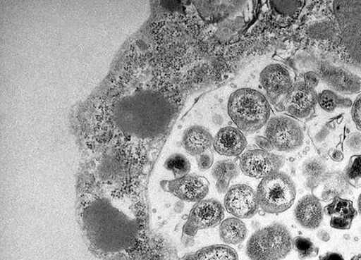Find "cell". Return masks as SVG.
Instances as JSON below:
<instances>
[{
  "label": "cell",
  "instance_id": "cell-31",
  "mask_svg": "<svg viewBox=\"0 0 361 260\" xmlns=\"http://www.w3.org/2000/svg\"><path fill=\"white\" fill-rule=\"evenodd\" d=\"M256 143H257L261 148H263L264 150H266V151H271V149H274L272 144L265 137H256Z\"/></svg>",
  "mask_w": 361,
  "mask_h": 260
},
{
  "label": "cell",
  "instance_id": "cell-20",
  "mask_svg": "<svg viewBox=\"0 0 361 260\" xmlns=\"http://www.w3.org/2000/svg\"><path fill=\"white\" fill-rule=\"evenodd\" d=\"M324 213L329 217H343L353 221L357 216V211L350 200L336 197L331 204L324 208Z\"/></svg>",
  "mask_w": 361,
  "mask_h": 260
},
{
  "label": "cell",
  "instance_id": "cell-4",
  "mask_svg": "<svg viewBox=\"0 0 361 260\" xmlns=\"http://www.w3.org/2000/svg\"><path fill=\"white\" fill-rule=\"evenodd\" d=\"M264 136L273 148L281 152L295 151L305 142V132L301 125L295 119L284 115L276 116L269 120Z\"/></svg>",
  "mask_w": 361,
  "mask_h": 260
},
{
  "label": "cell",
  "instance_id": "cell-24",
  "mask_svg": "<svg viewBox=\"0 0 361 260\" xmlns=\"http://www.w3.org/2000/svg\"><path fill=\"white\" fill-rule=\"evenodd\" d=\"M343 176L350 186L357 189L361 187V154L351 157Z\"/></svg>",
  "mask_w": 361,
  "mask_h": 260
},
{
  "label": "cell",
  "instance_id": "cell-9",
  "mask_svg": "<svg viewBox=\"0 0 361 260\" xmlns=\"http://www.w3.org/2000/svg\"><path fill=\"white\" fill-rule=\"evenodd\" d=\"M224 206L227 212L238 218H250L258 212L257 194L247 185L233 186L225 195Z\"/></svg>",
  "mask_w": 361,
  "mask_h": 260
},
{
  "label": "cell",
  "instance_id": "cell-15",
  "mask_svg": "<svg viewBox=\"0 0 361 260\" xmlns=\"http://www.w3.org/2000/svg\"><path fill=\"white\" fill-rule=\"evenodd\" d=\"M214 143V138L206 128L195 125L190 127L184 132L183 137V147L192 156H199L207 151Z\"/></svg>",
  "mask_w": 361,
  "mask_h": 260
},
{
  "label": "cell",
  "instance_id": "cell-13",
  "mask_svg": "<svg viewBox=\"0 0 361 260\" xmlns=\"http://www.w3.org/2000/svg\"><path fill=\"white\" fill-rule=\"evenodd\" d=\"M247 144L246 137L241 130L227 126L219 131L214 138L213 146L218 154L232 157L242 154Z\"/></svg>",
  "mask_w": 361,
  "mask_h": 260
},
{
  "label": "cell",
  "instance_id": "cell-17",
  "mask_svg": "<svg viewBox=\"0 0 361 260\" xmlns=\"http://www.w3.org/2000/svg\"><path fill=\"white\" fill-rule=\"evenodd\" d=\"M219 235L226 244L238 245L245 240L247 229L240 218H228L221 223Z\"/></svg>",
  "mask_w": 361,
  "mask_h": 260
},
{
  "label": "cell",
  "instance_id": "cell-1",
  "mask_svg": "<svg viewBox=\"0 0 361 260\" xmlns=\"http://www.w3.org/2000/svg\"><path fill=\"white\" fill-rule=\"evenodd\" d=\"M228 113L238 130L247 134H254L269 123L271 106L261 92L243 89L231 95Z\"/></svg>",
  "mask_w": 361,
  "mask_h": 260
},
{
  "label": "cell",
  "instance_id": "cell-14",
  "mask_svg": "<svg viewBox=\"0 0 361 260\" xmlns=\"http://www.w3.org/2000/svg\"><path fill=\"white\" fill-rule=\"evenodd\" d=\"M324 209L319 199L313 195H306L297 204L295 217L297 223L307 230H316L322 224Z\"/></svg>",
  "mask_w": 361,
  "mask_h": 260
},
{
  "label": "cell",
  "instance_id": "cell-21",
  "mask_svg": "<svg viewBox=\"0 0 361 260\" xmlns=\"http://www.w3.org/2000/svg\"><path fill=\"white\" fill-rule=\"evenodd\" d=\"M318 103L324 111L331 113L339 108L352 106V101L331 90H324L318 96Z\"/></svg>",
  "mask_w": 361,
  "mask_h": 260
},
{
  "label": "cell",
  "instance_id": "cell-32",
  "mask_svg": "<svg viewBox=\"0 0 361 260\" xmlns=\"http://www.w3.org/2000/svg\"><path fill=\"white\" fill-rule=\"evenodd\" d=\"M319 260H345V259L339 253L329 252L320 256Z\"/></svg>",
  "mask_w": 361,
  "mask_h": 260
},
{
  "label": "cell",
  "instance_id": "cell-3",
  "mask_svg": "<svg viewBox=\"0 0 361 260\" xmlns=\"http://www.w3.org/2000/svg\"><path fill=\"white\" fill-rule=\"evenodd\" d=\"M296 193L293 179L281 171L263 178L256 192L259 207L270 213L288 211L294 204Z\"/></svg>",
  "mask_w": 361,
  "mask_h": 260
},
{
  "label": "cell",
  "instance_id": "cell-23",
  "mask_svg": "<svg viewBox=\"0 0 361 260\" xmlns=\"http://www.w3.org/2000/svg\"><path fill=\"white\" fill-rule=\"evenodd\" d=\"M293 244L300 259H312L318 256L319 247L310 239L297 236L293 239Z\"/></svg>",
  "mask_w": 361,
  "mask_h": 260
},
{
  "label": "cell",
  "instance_id": "cell-18",
  "mask_svg": "<svg viewBox=\"0 0 361 260\" xmlns=\"http://www.w3.org/2000/svg\"><path fill=\"white\" fill-rule=\"evenodd\" d=\"M180 260H238V258L236 252L229 246L212 245L186 254Z\"/></svg>",
  "mask_w": 361,
  "mask_h": 260
},
{
  "label": "cell",
  "instance_id": "cell-27",
  "mask_svg": "<svg viewBox=\"0 0 361 260\" xmlns=\"http://www.w3.org/2000/svg\"><path fill=\"white\" fill-rule=\"evenodd\" d=\"M197 166L201 171H206L211 168L214 163V156L211 151H207L197 156Z\"/></svg>",
  "mask_w": 361,
  "mask_h": 260
},
{
  "label": "cell",
  "instance_id": "cell-7",
  "mask_svg": "<svg viewBox=\"0 0 361 260\" xmlns=\"http://www.w3.org/2000/svg\"><path fill=\"white\" fill-rule=\"evenodd\" d=\"M318 102L314 89L305 82L293 85L281 103V111L296 119L305 120L311 117Z\"/></svg>",
  "mask_w": 361,
  "mask_h": 260
},
{
  "label": "cell",
  "instance_id": "cell-2",
  "mask_svg": "<svg viewBox=\"0 0 361 260\" xmlns=\"http://www.w3.org/2000/svg\"><path fill=\"white\" fill-rule=\"evenodd\" d=\"M292 235L281 223L259 229L250 236L247 255L250 260H281L293 250Z\"/></svg>",
  "mask_w": 361,
  "mask_h": 260
},
{
  "label": "cell",
  "instance_id": "cell-6",
  "mask_svg": "<svg viewBox=\"0 0 361 260\" xmlns=\"http://www.w3.org/2000/svg\"><path fill=\"white\" fill-rule=\"evenodd\" d=\"M224 218V208L219 201L203 199L197 202L185 224L183 236L194 238L197 231L218 226Z\"/></svg>",
  "mask_w": 361,
  "mask_h": 260
},
{
  "label": "cell",
  "instance_id": "cell-35",
  "mask_svg": "<svg viewBox=\"0 0 361 260\" xmlns=\"http://www.w3.org/2000/svg\"><path fill=\"white\" fill-rule=\"evenodd\" d=\"M358 211L360 213V215L361 216V194H360L358 199Z\"/></svg>",
  "mask_w": 361,
  "mask_h": 260
},
{
  "label": "cell",
  "instance_id": "cell-30",
  "mask_svg": "<svg viewBox=\"0 0 361 260\" xmlns=\"http://www.w3.org/2000/svg\"><path fill=\"white\" fill-rule=\"evenodd\" d=\"M319 82V78L315 73L310 72L305 75V83L312 89H315Z\"/></svg>",
  "mask_w": 361,
  "mask_h": 260
},
{
  "label": "cell",
  "instance_id": "cell-36",
  "mask_svg": "<svg viewBox=\"0 0 361 260\" xmlns=\"http://www.w3.org/2000/svg\"><path fill=\"white\" fill-rule=\"evenodd\" d=\"M351 260H361V254L360 255L353 257Z\"/></svg>",
  "mask_w": 361,
  "mask_h": 260
},
{
  "label": "cell",
  "instance_id": "cell-22",
  "mask_svg": "<svg viewBox=\"0 0 361 260\" xmlns=\"http://www.w3.org/2000/svg\"><path fill=\"white\" fill-rule=\"evenodd\" d=\"M302 173L308 186H316L324 178L325 165L319 159H308L302 166Z\"/></svg>",
  "mask_w": 361,
  "mask_h": 260
},
{
  "label": "cell",
  "instance_id": "cell-28",
  "mask_svg": "<svg viewBox=\"0 0 361 260\" xmlns=\"http://www.w3.org/2000/svg\"><path fill=\"white\" fill-rule=\"evenodd\" d=\"M353 221L343 217H331L330 226L337 230H348L352 227Z\"/></svg>",
  "mask_w": 361,
  "mask_h": 260
},
{
  "label": "cell",
  "instance_id": "cell-34",
  "mask_svg": "<svg viewBox=\"0 0 361 260\" xmlns=\"http://www.w3.org/2000/svg\"><path fill=\"white\" fill-rule=\"evenodd\" d=\"M331 158L334 161H341L343 159V155L339 150H334L331 153Z\"/></svg>",
  "mask_w": 361,
  "mask_h": 260
},
{
  "label": "cell",
  "instance_id": "cell-29",
  "mask_svg": "<svg viewBox=\"0 0 361 260\" xmlns=\"http://www.w3.org/2000/svg\"><path fill=\"white\" fill-rule=\"evenodd\" d=\"M352 117L358 130L361 131V95L353 104L352 109Z\"/></svg>",
  "mask_w": 361,
  "mask_h": 260
},
{
  "label": "cell",
  "instance_id": "cell-19",
  "mask_svg": "<svg viewBox=\"0 0 361 260\" xmlns=\"http://www.w3.org/2000/svg\"><path fill=\"white\" fill-rule=\"evenodd\" d=\"M240 168L231 160L220 161L214 166L212 175L217 179L216 188L219 193H226L228 190L229 183L232 179L238 177Z\"/></svg>",
  "mask_w": 361,
  "mask_h": 260
},
{
  "label": "cell",
  "instance_id": "cell-8",
  "mask_svg": "<svg viewBox=\"0 0 361 260\" xmlns=\"http://www.w3.org/2000/svg\"><path fill=\"white\" fill-rule=\"evenodd\" d=\"M284 164L281 156L263 149L248 150L240 158V169L244 175L254 178H264L279 171Z\"/></svg>",
  "mask_w": 361,
  "mask_h": 260
},
{
  "label": "cell",
  "instance_id": "cell-25",
  "mask_svg": "<svg viewBox=\"0 0 361 260\" xmlns=\"http://www.w3.org/2000/svg\"><path fill=\"white\" fill-rule=\"evenodd\" d=\"M166 167L167 170L173 172L176 178H180L188 175L191 166L185 156L176 154L166 161Z\"/></svg>",
  "mask_w": 361,
  "mask_h": 260
},
{
  "label": "cell",
  "instance_id": "cell-5",
  "mask_svg": "<svg viewBox=\"0 0 361 260\" xmlns=\"http://www.w3.org/2000/svg\"><path fill=\"white\" fill-rule=\"evenodd\" d=\"M343 42L352 56L361 62V1H335Z\"/></svg>",
  "mask_w": 361,
  "mask_h": 260
},
{
  "label": "cell",
  "instance_id": "cell-10",
  "mask_svg": "<svg viewBox=\"0 0 361 260\" xmlns=\"http://www.w3.org/2000/svg\"><path fill=\"white\" fill-rule=\"evenodd\" d=\"M163 189L180 200L200 202L209 193V182L199 175H186L176 180L163 182Z\"/></svg>",
  "mask_w": 361,
  "mask_h": 260
},
{
  "label": "cell",
  "instance_id": "cell-33",
  "mask_svg": "<svg viewBox=\"0 0 361 260\" xmlns=\"http://www.w3.org/2000/svg\"><path fill=\"white\" fill-rule=\"evenodd\" d=\"M318 238L323 242H329L331 239L330 235L327 230H319L317 233Z\"/></svg>",
  "mask_w": 361,
  "mask_h": 260
},
{
  "label": "cell",
  "instance_id": "cell-16",
  "mask_svg": "<svg viewBox=\"0 0 361 260\" xmlns=\"http://www.w3.org/2000/svg\"><path fill=\"white\" fill-rule=\"evenodd\" d=\"M348 192V183L345 176L339 173H330L320 181L319 186L314 188L315 197L323 201H329Z\"/></svg>",
  "mask_w": 361,
  "mask_h": 260
},
{
  "label": "cell",
  "instance_id": "cell-11",
  "mask_svg": "<svg viewBox=\"0 0 361 260\" xmlns=\"http://www.w3.org/2000/svg\"><path fill=\"white\" fill-rule=\"evenodd\" d=\"M318 76L340 94H355L361 92V79L342 68L322 63Z\"/></svg>",
  "mask_w": 361,
  "mask_h": 260
},
{
  "label": "cell",
  "instance_id": "cell-12",
  "mask_svg": "<svg viewBox=\"0 0 361 260\" xmlns=\"http://www.w3.org/2000/svg\"><path fill=\"white\" fill-rule=\"evenodd\" d=\"M260 83L271 98H277L288 94L293 80L287 68L273 63L262 72Z\"/></svg>",
  "mask_w": 361,
  "mask_h": 260
},
{
  "label": "cell",
  "instance_id": "cell-26",
  "mask_svg": "<svg viewBox=\"0 0 361 260\" xmlns=\"http://www.w3.org/2000/svg\"><path fill=\"white\" fill-rule=\"evenodd\" d=\"M305 2L302 1H271V8L276 11V13L283 16H295L298 15L302 7H304Z\"/></svg>",
  "mask_w": 361,
  "mask_h": 260
}]
</instances>
